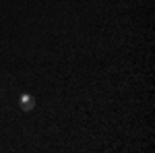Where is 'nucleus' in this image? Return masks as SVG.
Masks as SVG:
<instances>
[{
  "label": "nucleus",
  "mask_w": 155,
  "mask_h": 153,
  "mask_svg": "<svg viewBox=\"0 0 155 153\" xmlns=\"http://www.w3.org/2000/svg\"><path fill=\"white\" fill-rule=\"evenodd\" d=\"M19 108L23 110V112H31L33 108H35V97L29 93H23L19 97Z\"/></svg>",
  "instance_id": "nucleus-1"
}]
</instances>
